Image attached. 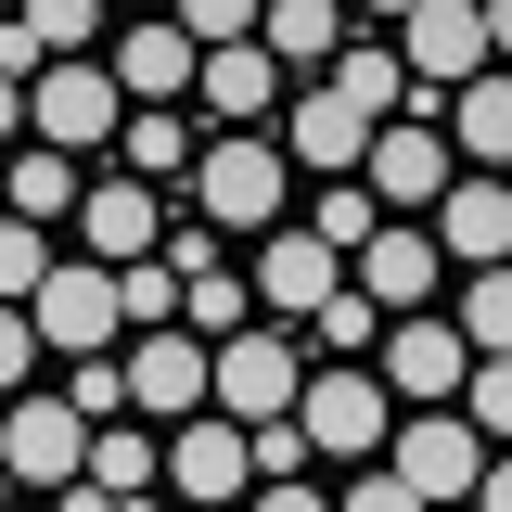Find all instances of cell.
Instances as JSON below:
<instances>
[{"mask_svg": "<svg viewBox=\"0 0 512 512\" xmlns=\"http://www.w3.org/2000/svg\"><path fill=\"white\" fill-rule=\"evenodd\" d=\"M192 218L231 244V231H282L295 218V154H282V128H205V154H192Z\"/></svg>", "mask_w": 512, "mask_h": 512, "instance_id": "1", "label": "cell"}, {"mask_svg": "<svg viewBox=\"0 0 512 512\" xmlns=\"http://www.w3.org/2000/svg\"><path fill=\"white\" fill-rule=\"evenodd\" d=\"M295 436H308V461H384V436H397V397H384V372H372V359H308Z\"/></svg>", "mask_w": 512, "mask_h": 512, "instance_id": "2", "label": "cell"}, {"mask_svg": "<svg viewBox=\"0 0 512 512\" xmlns=\"http://www.w3.org/2000/svg\"><path fill=\"white\" fill-rule=\"evenodd\" d=\"M116 128H128V90H116L103 52H64V64L26 77V141H52V154H116Z\"/></svg>", "mask_w": 512, "mask_h": 512, "instance_id": "3", "label": "cell"}, {"mask_svg": "<svg viewBox=\"0 0 512 512\" xmlns=\"http://www.w3.org/2000/svg\"><path fill=\"white\" fill-rule=\"evenodd\" d=\"M128 410L167 436V423H192V410H218V346L192 333V320H154V333H128Z\"/></svg>", "mask_w": 512, "mask_h": 512, "instance_id": "4", "label": "cell"}, {"mask_svg": "<svg viewBox=\"0 0 512 512\" xmlns=\"http://www.w3.org/2000/svg\"><path fill=\"white\" fill-rule=\"evenodd\" d=\"M154 461H167V500H180V512H231V500H256V436L231 423V410L167 423V436H154Z\"/></svg>", "mask_w": 512, "mask_h": 512, "instance_id": "5", "label": "cell"}, {"mask_svg": "<svg viewBox=\"0 0 512 512\" xmlns=\"http://www.w3.org/2000/svg\"><path fill=\"white\" fill-rule=\"evenodd\" d=\"M295 397H308V333H295V320L218 333V410H231V423H282Z\"/></svg>", "mask_w": 512, "mask_h": 512, "instance_id": "6", "label": "cell"}, {"mask_svg": "<svg viewBox=\"0 0 512 512\" xmlns=\"http://www.w3.org/2000/svg\"><path fill=\"white\" fill-rule=\"evenodd\" d=\"M0 461H13V487H26V500H52V487H77V474H90V410H77V397H39V384H26V397H0Z\"/></svg>", "mask_w": 512, "mask_h": 512, "instance_id": "7", "label": "cell"}, {"mask_svg": "<svg viewBox=\"0 0 512 512\" xmlns=\"http://www.w3.org/2000/svg\"><path fill=\"white\" fill-rule=\"evenodd\" d=\"M26 320H39L52 359H116L128 346V308H116V269L103 256H52V282L26 295Z\"/></svg>", "mask_w": 512, "mask_h": 512, "instance_id": "8", "label": "cell"}, {"mask_svg": "<svg viewBox=\"0 0 512 512\" xmlns=\"http://www.w3.org/2000/svg\"><path fill=\"white\" fill-rule=\"evenodd\" d=\"M372 372H384V397H397V410H461L474 346H461V320H448V308H410V320H384Z\"/></svg>", "mask_w": 512, "mask_h": 512, "instance_id": "9", "label": "cell"}, {"mask_svg": "<svg viewBox=\"0 0 512 512\" xmlns=\"http://www.w3.org/2000/svg\"><path fill=\"white\" fill-rule=\"evenodd\" d=\"M359 180H372L384 218H436V192L461 180V154H448V128H436V116H384V128H372V154H359Z\"/></svg>", "mask_w": 512, "mask_h": 512, "instance_id": "10", "label": "cell"}, {"mask_svg": "<svg viewBox=\"0 0 512 512\" xmlns=\"http://www.w3.org/2000/svg\"><path fill=\"white\" fill-rule=\"evenodd\" d=\"M397 64H410V103H448L461 77H487V13L474 0H423V13H397Z\"/></svg>", "mask_w": 512, "mask_h": 512, "instance_id": "11", "label": "cell"}, {"mask_svg": "<svg viewBox=\"0 0 512 512\" xmlns=\"http://www.w3.org/2000/svg\"><path fill=\"white\" fill-rule=\"evenodd\" d=\"M384 461L423 487L436 512H474V474H487V436L461 423V410H397V436H384Z\"/></svg>", "mask_w": 512, "mask_h": 512, "instance_id": "12", "label": "cell"}, {"mask_svg": "<svg viewBox=\"0 0 512 512\" xmlns=\"http://www.w3.org/2000/svg\"><path fill=\"white\" fill-rule=\"evenodd\" d=\"M346 282H359L384 320H410V308H436V295H448V244L423 231V218H384L372 244L346 256Z\"/></svg>", "mask_w": 512, "mask_h": 512, "instance_id": "13", "label": "cell"}, {"mask_svg": "<svg viewBox=\"0 0 512 512\" xmlns=\"http://www.w3.org/2000/svg\"><path fill=\"white\" fill-rule=\"evenodd\" d=\"M128 103H192V77H205V39H192L180 13H116V39H103Z\"/></svg>", "mask_w": 512, "mask_h": 512, "instance_id": "14", "label": "cell"}, {"mask_svg": "<svg viewBox=\"0 0 512 512\" xmlns=\"http://www.w3.org/2000/svg\"><path fill=\"white\" fill-rule=\"evenodd\" d=\"M282 154H295V180H359V154H372V116H359L333 77H308V90L282 103Z\"/></svg>", "mask_w": 512, "mask_h": 512, "instance_id": "15", "label": "cell"}, {"mask_svg": "<svg viewBox=\"0 0 512 512\" xmlns=\"http://www.w3.org/2000/svg\"><path fill=\"white\" fill-rule=\"evenodd\" d=\"M244 282H256V308H269V320H308L320 295L346 282V256L320 244L308 218H282V231H256V256H244Z\"/></svg>", "mask_w": 512, "mask_h": 512, "instance_id": "16", "label": "cell"}, {"mask_svg": "<svg viewBox=\"0 0 512 512\" xmlns=\"http://www.w3.org/2000/svg\"><path fill=\"white\" fill-rule=\"evenodd\" d=\"M282 103H295V90H282V64L256 52V39H218L205 77H192V116L205 128H282Z\"/></svg>", "mask_w": 512, "mask_h": 512, "instance_id": "17", "label": "cell"}, {"mask_svg": "<svg viewBox=\"0 0 512 512\" xmlns=\"http://www.w3.org/2000/svg\"><path fill=\"white\" fill-rule=\"evenodd\" d=\"M423 231L448 244V269H500V256H512V180H500V167H461Z\"/></svg>", "mask_w": 512, "mask_h": 512, "instance_id": "18", "label": "cell"}, {"mask_svg": "<svg viewBox=\"0 0 512 512\" xmlns=\"http://www.w3.org/2000/svg\"><path fill=\"white\" fill-rule=\"evenodd\" d=\"M77 244L103 256V269H128V256H154L167 244V205H154V180H90V205H77Z\"/></svg>", "mask_w": 512, "mask_h": 512, "instance_id": "19", "label": "cell"}, {"mask_svg": "<svg viewBox=\"0 0 512 512\" xmlns=\"http://www.w3.org/2000/svg\"><path fill=\"white\" fill-rule=\"evenodd\" d=\"M77 205H90L77 154H52V141H13V154H0V218H39V231H64Z\"/></svg>", "mask_w": 512, "mask_h": 512, "instance_id": "20", "label": "cell"}, {"mask_svg": "<svg viewBox=\"0 0 512 512\" xmlns=\"http://www.w3.org/2000/svg\"><path fill=\"white\" fill-rule=\"evenodd\" d=\"M436 128H448V154H461V167H500V180H512V64H487V77H461Z\"/></svg>", "mask_w": 512, "mask_h": 512, "instance_id": "21", "label": "cell"}, {"mask_svg": "<svg viewBox=\"0 0 512 512\" xmlns=\"http://www.w3.org/2000/svg\"><path fill=\"white\" fill-rule=\"evenodd\" d=\"M256 52L282 64V77H295V64L333 77V52H346V0H269V13H256Z\"/></svg>", "mask_w": 512, "mask_h": 512, "instance_id": "22", "label": "cell"}, {"mask_svg": "<svg viewBox=\"0 0 512 512\" xmlns=\"http://www.w3.org/2000/svg\"><path fill=\"white\" fill-rule=\"evenodd\" d=\"M192 154H205V128H192L180 103H128V128H116V167H128V180L167 192V180H192Z\"/></svg>", "mask_w": 512, "mask_h": 512, "instance_id": "23", "label": "cell"}, {"mask_svg": "<svg viewBox=\"0 0 512 512\" xmlns=\"http://www.w3.org/2000/svg\"><path fill=\"white\" fill-rule=\"evenodd\" d=\"M448 320H461L474 359H512V256L500 269H448Z\"/></svg>", "mask_w": 512, "mask_h": 512, "instance_id": "24", "label": "cell"}, {"mask_svg": "<svg viewBox=\"0 0 512 512\" xmlns=\"http://www.w3.org/2000/svg\"><path fill=\"white\" fill-rule=\"evenodd\" d=\"M333 90H346V103H359V116H410V64L397 52H372V26H346V52H333Z\"/></svg>", "mask_w": 512, "mask_h": 512, "instance_id": "25", "label": "cell"}, {"mask_svg": "<svg viewBox=\"0 0 512 512\" xmlns=\"http://www.w3.org/2000/svg\"><path fill=\"white\" fill-rule=\"evenodd\" d=\"M90 474H103L116 500H141V487H167V461H154V423H141V410H116V423H90Z\"/></svg>", "mask_w": 512, "mask_h": 512, "instance_id": "26", "label": "cell"}, {"mask_svg": "<svg viewBox=\"0 0 512 512\" xmlns=\"http://www.w3.org/2000/svg\"><path fill=\"white\" fill-rule=\"evenodd\" d=\"M295 333H308L320 359H372V346H384V308L359 295V282H333V295H320V308L295 320Z\"/></svg>", "mask_w": 512, "mask_h": 512, "instance_id": "27", "label": "cell"}, {"mask_svg": "<svg viewBox=\"0 0 512 512\" xmlns=\"http://www.w3.org/2000/svg\"><path fill=\"white\" fill-rule=\"evenodd\" d=\"M180 320L205 333V346H218V333H244V320H256V282L231 269V256H218V269H192V282H180Z\"/></svg>", "mask_w": 512, "mask_h": 512, "instance_id": "28", "label": "cell"}, {"mask_svg": "<svg viewBox=\"0 0 512 512\" xmlns=\"http://www.w3.org/2000/svg\"><path fill=\"white\" fill-rule=\"evenodd\" d=\"M26 26H39V52H103V39H116V0H26Z\"/></svg>", "mask_w": 512, "mask_h": 512, "instance_id": "29", "label": "cell"}, {"mask_svg": "<svg viewBox=\"0 0 512 512\" xmlns=\"http://www.w3.org/2000/svg\"><path fill=\"white\" fill-rule=\"evenodd\" d=\"M308 231H320V244H333V256H359V244H372V231H384V205H372V180H320V205H308Z\"/></svg>", "mask_w": 512, "mask_h": 512, "instance_id": "30", "label": "cell"}, {"mask_svg": "<svg viewBox=\"0 0 512 512\" xmlns=\"http://www.w3.org/2000/svg\"><path fill=\"white\" fill-rule=\"evenodd\" d=\"M39 282H52V231L39 218H0V308H26Z\"/></svg>", "mask_w": 512, "mask_h": 512, "instance_id": "31", "label": "cell"}, {"mask_svg": "<svg viewBox=\"0 0 512 512\" xmlns=\"http://www.w3.org/2000/svg\"><path fill=\"white\" fill-rule=\"evenodd\" d=\"M116 308H128V333L180 320V269H167V256H128V269H116Z\"/></svg>", "mask_w": 512, "mask_h": 512, "instance_id": "32", "label": "cell"}, {"mask_svg": "<svg viewBox=\"0 0 512 512\" xmlns=\"http://www.w3.org/2000/svg\"><path fill=\"white\" fill-rule=\"evenodd\" d=\"M333 512H436L397 461H346V487H333Z\"/></svg>", "mask_w": 512, "mask_h": 512, "instance_id": "33", "label": "cell"}, {"mask_svg": "<svg viewBox=\"0 0 512 512\" xmlns=\"http://www.w3.org/2000/svg\"><path fill=\"white\" fill-rule=\"evenodd\" d=\"M461 423L487 448H512V359H474V372H461Z\"/></svg>", "mask_w": 512, "mask_h": 512, "instance_id": "34", "label": "cell"}, {"mask_svg": "<svg viewBox=\"0 0 512 512\" xmlns=\"http://www.w3.org/2000/svg\"><path fill=\"white\" fill-rule=\"evenodd\" d=\"M64 397H77L90 423H116L128 410V359H64Z\"/></svg>", "mask_w": 512, "mask_h": 512, "instance_id": "35", "label": "cell"}, {"mask_svg": "<svg viewBox=\"0 0 512 512\" xmlns=\"http://www.w3.org/2000/svg\"><path fill=\"white\" fill-rule=\"evenodd\" d=\"M167 13H180L192 39L218 52V39H256V13H269V0H167Z\"/></svg>", "mask_w": 512, "mask_h": 512, "instance_id": "36", "label": "cell"}, {"mask_svg": "<svg viewBox=\"0 0 512 512\" xmlns=\"http://www.w3.org/2000/svg\"><path fill=\"white\" fill-rule=\"evenodd\" d=\"M39 359H52V346H39V320L0 308V397H26V384H39Z\"/></svg>", "mask_w": 512, "mask_h": 512, "instance_id": "37", "label": "cell"}, {"mask_svg": "<svg viewBox=\"0 0 512 512\" xmlns=\"http://www.w3.org/2000/svg\"><path fill=\"white\" fill-rule=\"evenodd\" d=\"M256 512H333V500H320L308 474H269V487H256Z\"/></svg>", "mask_w": 512, "mask_h": 512, "instance_id": "38", "label": "cell"}, {"mask_svg": "<svg viewBox=\"0 0 512 512\" xmlns=\"http://www.w3.org/2000/svg\"><path fill=\"white\" fill-rule=\"evenodd\" d=\"M474 512H512V448H487V474H474Z\"/></svg>", "mask_w": 512, "mask_h": 512, "instance_id": "39", "label": "cell"}, {"mask_svg": "<svg viewBox=\"0 0 512 512\" xmlns=\"http://www.w3.org/2000/svg\"><path fill=\"white\" fill-rule=\"evenodd\" d=\"M52 512H116V487H103V474H77V487H52Z\"/></svg>", "mask_w": 512, "mask_h": 512, "instance_id": "40", "label": "cell"}, {"mask_svg": "<svg viewBox=\"0 0 512 512\" xmlns=\"http://www.w3.org/2000/svg\"><path fill=\"white\" fill-rule=\"evenodd\" d=\"M26 141V77H0V154Z\"/></svg>", "mask_w": 512, "mask_h": 512, "instance_id": "41", "label": "cell"}, {"mask_svg": "<svg viewBox=\"0 0 512 512\" xmlns=\"http://www.w3.org/2000/svg\"><path fill=\"white\" fill-rule=\"evenodd\" d=\"M397 13H423V0H346V26H397Z\"/></svg>", "mask_w": 512, "mask_h": 512, "instance_id": "42", "label": "cell"}, {"mask_svg": "<svg viewBox=\"0 0 512 512\" xmlns=\"http://www.w3.org/2000/svg\"><path fill=\"white\" fill-rule=\"evenodd\" d=\"M474 13H487V52L512 64V0H474Z\"/></svg>", "mask_w": 512, "mask_h": 512, "instance_id": "43", "label": "cell"}, {"mask_svg": "<svg viewBox=\"0 0 512 512\" xmlns=\"http://www.w3.org/2000/svg\"><path fill=\"white\" fill-rule=\"evenodd\" d=\"M13 500H26V487H13V461H0V512H13Z\"/></svg>", "mask_w": 512, "mask_h": 512, "instance_id": "44", "label": "cell"}, {"mask_svg": "<svg viewBox=\"0 0 512 512\" xmlns=\"http://www.w3.org/2000/svg\"><path fill=\"white\" fill-rule=\"evenodd\" d=\"M116 13H167V0H116Z\"/></svg>", "mask_w": 512, "mask_h": 512, "instance_id": "45", "label": "cell"}]
</instances>
